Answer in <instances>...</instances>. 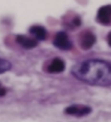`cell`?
Returning a JSON list of instances; mask_svg holds the SVG:
<instances>
[{"instance_id": "cell-9", "label": "cell", "mask_w": 111, "mask_h": 122, "mask_svg": "<svg viewBox=\"0 0 111 122\" xmlns=\"http://www.w3.org/2000/svg\"><path fill=\"white\" fill-rule=\"evenodd\" d=\"M11 63L5 59L0 58V74H3L11 70Z\"/></svg>"}, {"instance_id": "cell-11", "label": "cell", "mask_w": 111, "mask_h": 122, "mask_svg": "<svg viewBox=\"0 0 111 122\" xmlns=\"http://www.w3.org/2000/svg\"><path fill=\"white\" fill-rule=\"evenodd\" d=\"M107 42L108 45L111 47V32L108 34L107 38Z\"/></svg>"}, {"instance_id": "cell-5", "label": "cell", "mask_w": 111, "mask_h": 122, "mask_svg": "<svg viewBox=\"0 0 111 122\" xmlns=\"http://www.w3.org/2000/svg\"><path fill=\"white\" fill-rule=\"evenodd\" d=\"M96 21L104 25H108L111 22V5L102 6L98 10Z\"/></svg>"}, {"instance_id": "cell-2", "label": "cell", "mask_w": 111, "mask_h": 122, "mask_svg": "<svg viewBox=\"0 0 111 122\" xmlns=\"http://www.w3.org/2000/svg\"><path fill=\"white\" fill-rule=\"evenodd\" d=\"M55 47L61 50L67 51L72 48V43L66 32L59 31L56 34L53 42Z\"/></svg>"}, {"instance_id": "cell-7", "label": "cell", "mask_w": 111, "mask_h": 122, "mask_svg": "<svg viewBox=\"0 0 111 122\" xmlns=\"http://www.w3.org/2000/svg\"><path fill=\"white\" fill-rule=\"evenodd\" d=\"M47 71L50 74H59L64 71L66 64L62 59L56 57L53 59L47 66Z\"/></svg>"}, {"instance_id": "cell-10", "label": "cell", "mask_w": 111, "mask_h": 122, "mask_svg": "<svg viewBox=\"0 0 111 122\" xmlns=\"http://www.w3.org/2000/svg\"><path fill=\"white\" fill-rule=\"evenodd\" d=\"M7 93V90L5 87L3 86L0 83V97H3Z\"/></svg>"}, {"instance_id": "cell-1", "label": "cell", "mask_w": 111, "mask_h": 122, "mask_svg": "<svg viewBox=\"0 0 111 122\" xmlns=\"http://www.w3.org/2000/svg\"><path fill=\"white\" fill-rule=\"evenodd\" d=\"M72 74L81 82L91 85H111V65L106 61L90 59L75 65Z\"/></svg>"}, {"instance_id": "cell-6", "label": "cell", "mask_w": 111, "mask_h": 122, "mask_svg": "<svg viewBox=\"0 0 111 122\" xmlns=\"http://www.w3.org/2000/svg\"><path fill=\"white\" fill-rule=\"evenodd\" d=\"M16 41L19 45L26 49H32L38 46V40L35 38L28 37L24 35H18L16 37Z\"/></svg>"}, {"instance_id": "cell-3", "label": "cell", "mask_w": 111, "mask_h": 122, "mask_svg": "<svg viewBox=\"0 0 111 122\" xmlns=\"http://www.w3.org/2000/svg\"><path fill=\"white\" fill-rule=\"evenodd\" d=\"M91 107L87 105L74 104L67 107L65 109V113L67 115L76 117H83L91 113Z\"/></svg>"}, {"instance_id": "cell-8", "label": "cell", "mask_w": 111, "mask_h": 122, "mask_svg": "<svg viewBox=\"0 0 111 122\" xmlns=\"http://www.w3.org/2000/svg\"><path fill=\"white\" fill-rule=\"evenodd\" d=\"M29 33L38 41H44L46 39L47 31L46 28L41 25H33L29 29Z\"/></svg>"}, {"instance_id": "cell-4", "label": "cell", "mask_w": 111, "mask_h": 122, "mask_svg": "<svg viewBox=\"0 0 111 122\" xmlns=\"http://www.w3.org/2000/svg\"><path fill=\"white\" fill-rule=\"evenodd\" d=\"M96 38L93 32L85 31L81 34L78 38V43L82 49L88 50L93 47L96 42Z\"/></svg>"}]
</instances>
